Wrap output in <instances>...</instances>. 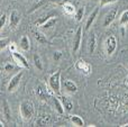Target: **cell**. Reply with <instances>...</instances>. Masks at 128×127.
<instances>
[{
  "instance_id": "6da1fadb",
  "label": "cell",
  "mask_w": 128,
  "mask_h": 127,
  "mask_svg": "<svg viewBox=\"0 0 128 127\" xmlns=\"http://www.w3.org/2000/svg\"><path fill=\"white\" fill-rule=\"evenodd\" d=\"M35 112V108H34V104L29 100H24L20 104V115H22L24 120H29L32 117L34 116Z\"/></svg>"
},
{
  "instance_id": "7a4b0ae2",
  "label": "cell",
  "mask_w": 128,
  "mask_h": 127,
  "mask_svg": "<svg viewBox=\"0 0 128 127\" xmlns=\"http://www.w3.org/2000/svg\"><path fill=\"white\" fill-rule=\"evenodd\" d=\"M48 86L52 94H60L61 91V71H56L48 79Z\"/></svg>"
},
{
  "instance_id": "3957f363",
  "label": "cell",
  "mask_w": 128,
  "mask_h": 127,
  "mask_svg": "<svg viewBox=\"0 0 128 127\" xmlns=\"http://www.w3.org/2000/svg\"><path fill=\"white\" fill-rule=\"evenodd\" d=\"M22 76H24V72L19 71L18 73H16L15 76L10 79V81H9V83H8V87H7V89H8L9 92H12L17 89L19 83H20V81H22Z\"/></svg>"
},
{
  "instance_id": "277c9868",
  "label": "cell",
  "mask_w": 128,
  "mask_h": 127,
  "mask_svg": "<svg viewBox=\"0 0 128 127\" xmlns=\"http://www.w3.org/2000/svg\"><path fill=\"white\" fill-rule=\"evenodd\" d=\"M117 48V38L114 35H110L106 40V53L108 56L112 55Z\"/></svg>"
},
{
  "instance_id": "5b68a950",
  "label": "cell",
  "mask_w": 128,
  "mask_h": 127,
  "mask_svg": "<svg viewBox=\"0 0 128 127\" xmlns=\"http://www.w3.org/2000/svg\"><path fill=\"white\" fill-rule=\"evenodd\" d=\"M11 54H12V58H14V60H15V62L17 63L18 66L24 68V69H29L28 61H27V58H25L22 53H19L18 51H15Z\"/></svg>"
},
{
  "instance_id": "8992f818",
  "label": "cell",
  "mask_w": 128,
  "mask_h": 127,
  "mask_svg": "<svg viewBox=\"0 0 128 127\" xmlns=\"http://www.w3.org/2000/svg\"><path fill=\"white\" fill-rule=\"evenodd\" d=\"M82 26L78 27L76 32H75V35H74V38H73V53H76L78 51L80 50L81 47V43H82Z\"/></svg>"
},
{
  "instance_id": "52a82bcc",
  "label": "cell",
  "mask_w": 128,
  "mask_h": 127,
  "mask_svg": "<svg viewBox=\"0 0 128 127\" xmlns=\"http://www.w3.org/2000/svg\"><path fill=\"white\" fill-rule=\"evenodd\" d=\"M75 68H76L78 70H79L80 72H82L83 74H86V76H89V74L91 73V65L89 64L88 62H86V61L83 60H79L76 63H75Z\"/></svg>"
},
{
  "instance_id": "ba28073f",
  "label": "cell",
  "mask_w": 128,
  "mask_h": 127,
  "mask_svg": "<svg viewBox=\"0 0 128 127\" xmlns=\"http://www.w3.org/2000/svg\"><path fill=\"white\" fill-rule=\"evenodd\" d=\"M8 19H9V26L11 28H16L18 26V24L20 22L22 17H20V14L17 10H12L10 12V16H9Z\"/></svg>"
},
{
  "instance_id": "9c48e42d",
  "label": "cell",
  "mask_w": 128,
  "mask_h": 127,
  "mask_svg": "<svg viewBox=\"0 0 128 127\" xmlns=\"http://www.w3.org/2000/svg\"><path fill=\"white\" fill-rule=\"evenodd\" d=\"M117 8H114L111 9V10H109V12L106 15V17H104V27H108L109 25L112 24V22L116 19V17H117Z\"/></svg>"
},
{
  "instance_id": "30bf717a",
  "label": "cell",
  "mask_w": 128,
  "mask_h": 127,
  "mask_svg": "<svg viewBox=\"0 0 128 127\" xmlns=\"http://www.w3.org/2000/svg\"><path fill=\"white\" fill-rule=\"evenodd\" d=\"M98 14H99V8H94L93 9V11L89 15V17L86 18V26H84V29L86 30H89L90 29V27L93 25V22H94L96 18L98 17Z\"/></svg>"
},
{
  "instance_id": "8fae6325",
  "label": "cell",
  "mask_w": 128,
  "mask_h": 127,
  "mask_svg": "<svg viewBox=\"0 0 128 127\" xmlns=\"http://www.w3.org/2000/svg\"><path fill=\"white\" fill-rule=\"evenodd\" d=\"M35 94H36V96H37V98H40L42 101H46L47 99H48V96H50L47 90L45 89L42 84H38L37 87H36Z\"/></svg>"
},
{
  "instance_id": "7c38bea8",
  "label": "cell",
  "mask_w": 128,
  "mask_h": 127,
  "mask_svg": "<svg viewBox=\"0 0 128 127\" xmlns=\"http://www.w3.org/2000/svg\"><path fill=\"white\" fill-rule=\"evenodd\" d=\"M88 48H89V53L93 54L97 48V36L94 33H91L89 36V40H88Z\"/></svg>"
},
{
  "instance_id": "4fadbf2b",
  "label": "cell",
  "mask_w": 128,
  "mask_h": 127,
  "mask_svg": "<svg viewBox=\"0 0 128 127\" xmlns=\"http://www.w3.org/2000/svg\"><path fill=\"white\" fill-rule=\"evenodd\" d=\"M63 86H64V88H65L66 91L70 92V94H75V92L78 91L76 83L73 82V81H71V80H64Z\"/></svg>"
},
{
  "instance_id": "5bb4252c",
  "label": "cell",
  "mask_w": 128,
  "mask_h": 127,
  "mask_svg": "<svg viewBox=\"0 0 128 127\" xmlns=\"http://www.w3.org/2000/svg\"><path fill=\"white\" fill-rule=\"evenodd\" d=\"M62 8H63L64 14H66V15H68V16H72V15H74L75 14V7L73 6L71 2H68V1L63 2Z\"/></svg>"
},
{
  "instance_id": "9a60e30c",
  "label": "cell",
  "mask_w": 128,
  "mask_h": 127,
  "mask_svg": "<svg viewBox=\"0 0 128 127\" xmlns=\"http://www.w3.org/2000/svg\"><path fill=\"white\" fill-rule=\"evenodd\" d=\"M19 46H20V48H22V51H25V52L29 51V48H30V42H29L28 36L24 35L22 38H20Z\"/></svg>"
},
{
  "instance_id": "2e32d148",
  "label": "cell",
  "mask_w": 128,
  "mask_h": 127,
  "mask_svg": "<svg viewBox=\"0 0 128 127\" xmlns=\"http://www.w3.org/2000/svg\"><path fill=\"white\" fill-rule=\"evenodd\" d=\"M2 112H4V116L6 118V120H10V116H11V112H10V106H9L8 101L6 99L2 100Z\"/></svg>"
},
{
  "instance_id": "e0dca14e",
  "label": "cell",
  "mask_w": 128,
  "mask_h": 127,
  "mask_svg": "<svg viewBox=\"0 0 128 127\" xmlns=\"http://www.w3.org/2000/svg\"><path fill=\"white\" fill-rule=\"evenodd\" d=\"M50 123H51V116L50 115L40 116L36 120V125L37 126H46V125H50Z\"/></svg>"
},
{
  "instance_id": "ac0fdd59",
  "label": "cell",
  "mask_w": 128,
  "mask_h": 127,
  "mask_svg": "<svg viewBox=\"0 0 128 127\" xmlns=\"http://www.w3.org/2000/svg\"><path fill=\"white\" fill-rule=\"evenodd\" d=\"M70 120L71 123L76 127H83L84 126V120L78 115H71L70 116Z\"/></svg>"
},
{
  "instance_id": "d6986e66",
  "label": "cell",
  "mask_w": 128,
  "mask_h": 127,
  "mask_svg": "<svg viewBox=\"0 0 128 127\" xmlns=\"http://www.w3.org/2000/svg\"><path fill=\"white\" fill-rule=\"evenodd\" d=\"M58 17H56V16H53V17H51L48 20H47V22H45L40 27H42L43 29H50V28H52V27H53L56 22H58Z\"/></svg>"
},
{
  "instance_id": "ffe728a7",
  "label": "cell",
  "mask_w": 128,
  "mask_h": 127,
  "mask_svg": "<svg viewBox=\"0 0 128 127\" xmlns=\"http://www.w3.org/2000/svg\"><path fill=\"white\" fill-rule=\"evenodd\" d=\"M60 100H61V102H62V105H63L64 109H65V112H71V110H72V108H73L72 101H70L68 98H65V97H61Z\"/></svg>"
},
{
  "instance_id": "44dd1931",
  "label": "cell",
  "mask_w": 128,
  "mask_h": 127,
  "mask_svg": "<svg viewBox=\"0 0 128 127\" xmlns=\"http://www.w3.org/2000/svg\"><path fill=\"white\" fill-rule=\"evenodd\" d=\"M34 37H35V40H37L40 44H47L46 35H44V34L40 33V32H35V33H34Z\"/></svg>"
},
{
  "instance_id": "7402d4cb",
  "label": "cell",
  "mask_w": 128,
  "mask_h": 127,
  "mask_svg": "<svg viewBox=\"0 0 128 127\" xmlns=\"http://www.w3.org/2000/svg\"><path fill=\"white\" fill-rule=\"evenodd\" d=\"M33 62H34V65H35L36 69L40 70V71H42L44 66H43V62H42L40 56L38 55V54H34L33 55Z\"/></svg>"
},
{
  "instance_id": "603a6c76",
  "label": "cell",
  "mask_w": 128,
  "mask_h": 127,
  "mask_svg": "<svg viewBox=\"0 0 128 127\" xmlns=\"http://www.w3.org/2000/svg\"><path fill=\"white\" fill-rule=\"evenodd\" d=\"M53 100H54V106H55V110L60 115H63L64 112H65V109H64V107H63L62 102H61L60 98H54Z\"/></svg>"
},
{
  "instance_id": "cb8c5ba5",
  "label": "cell",
  "mask_w": 128,
  "mask_h": 127,
  "mask_svg": "<svg viewBox=\"0 0 128 127\" xmlns=\"http://www.w3.org/2000/svg\"><path fill=\"white\" fill-rule=\"evenodd\" d=\"M84 11H86V9H84V7H81V8H79V9H78V10H75L74 17H75V20H76V22H81V20L83 19Z\"/></svg>"
},
{
  "instance_id": "d4e9b609",
  "label": "cell",
  "mask_w": 128,
  "mask_h": 127,
  "mask_svg": "<svg viewBox=\"0 0 128 127\" xmlns=\"http://www.w3.org/2000/svg\"><path fill=\"white\" fill-rule=\"evenodd\" d=\"M47 0H35V4H33V7H32V9L29 10V12H34L35 10H37L38 8H40L42 6H44L45 4H46Z\"/></svg>"
},
{
  "instance_id": "484cf974",
  "label": "cell",
  "mask_w": 128,
  "mask_h": 127,
  "mask_svg": "<svg viewBox=\"0 0 128 127\" xmlns=\"http://www.w3.org/2000/svg\"><path fill=\"white\" fill-rule=\"evenodd\" d=\"M10 38L8 37H1L0 38V51L1 50H4L6 47H8V45L10 44Z\"/></svg>"
},
{
  "instance_id": "4316f807",
  "label": "cell",
  "mask_w": 128,
  "mask_h": 127,
  "mask_svg": "<svg viewBox=\"0 0 128 127\" xmlns=\"http://www.w3.org/2000/svg\"><path fill=\"white\" fill-rule=\"evenodd\" d=\"M119 22H120L122 26H125V25L128 24V10H125L124 12L122 14L120 19H119Z\"/></svg>"
},
{
  "instance_id": "83f0119b",
  "label": "cell",
  "mask_w": 128,
  "mask_h": 127,
  "mask_svg": "<svg viewBox=\"0 0 128 127\" xmlns=\"http://www.w3.org/2000/svg\"><path fill=\"white\" fill-rule=\"evenodd\" d=\"M51 17H53V16H52V15H47V16H44L43 18H40V19L36 22V25H37V26H42V25L44 24L45 22H47V20H48Z\"/></svg>"
},
{
  "instance_id": "f1b7e54d",
  "label": "cell",
  "mask_w": 128,
  "mask_h": 127,
  "mask_svg": "<svg viewBox=\"0 0 128 127\" xmlns=\"http://www.w3.org/2000/svg\"><path fill=\"white\" fill-rule=\"evenodd\" d=\"M6 22H7V15H4H4L0 16V30H1V29L4 27Z\"/></svg>"
},
{
  "instance_id": "f546056e",
  "label": "cell",
  "mask_w": 128,
  "mask_h": 127,
  "mask_svg": "<svg viewBox=\"0 0 128 127\" xmlns=\"http://www.w3.org/2000/svg\"><path fill=\"white\" fill-rule=\"evenodd\" d=\"M14 64H11V63H6L4 64V71L6 72H10V71H12L14 70Z\"/></svg>"
},
{
  "instance_id": "4dcf8cb0",
  "label": "cell",
  "mask_w": 128,
  "mask_h": 127,
  "mask_svg": "<svg viewBox=\"0 0 128 127\" xmlns=\"http://www.w3.org/2000/svg\"><path fill=\"white\" fill-rule=\"evenodd\" d=\"M100 4L101 6H104V4H114V2L118 1V0H99Z\"/></svg>"
},
{
  "instance_id": "1f68e13d",
  "label": "cell",
  "mask_w": 128,
  "mask_h": 127,
  "mask_svg": "<svg viewBox=\"0 0 128 127\" xmlns=\"http://www.w3.org/2000/svg\"><path fill=\"white\" fill-rule=\"evenodd\" d=\"M8 47H9V51H10V53H12V52L17 51V46H16L15 43H10V44L8 45Z\"/></svg>"
},
{
  "instance_id": "d6a6232c",
  "label": "cell",
  "mask_w": 128,
  "mask_h": 127,
  "mask_svg": "<svg viewBox=\"0 0 128 127\" xmlns=\"http://www.w3.org/2000/svg\"><path fill=\"white\" fill-rule=\"evenodd\" d=\"M61 56H62V53H61V52H54V56H53V58H54V60H55V61H58V60H60V58H61Z\"/></svg>"
},
{
  "instance_id": "836d02e7",
  "label": "cell",
  "mask_w": 128,
  "mask_h": 127,
  "mask_svg": "<svg viewBox=\"0 0 128 127\" xmlns=\"http://www.w3.org/2000/svg\"><path fill=\"white\" fill-rule=\"evenodd\" d=\"M50 2H53V4H63L66 0H48Z\"/></svg>"
},
{
  "instance_id": "e575fe53",
  "label": "cell",
  "mask_w": 128,
  "mask_h": 127,
  "mask_svg": "<svg viewBox=\"0 0 128 127\" xmlns=\"http://www.w3.org/2000/svg\"><path fill=\"white\" fill-rule=\"evenodd\" d=\"M4 123H2V122L1 120H0V127H4Z\"/></svg>"
},
{
  "instance_id": "d590c367",
  "label": "cell",
  "mask_w": 128,
  "mask_h": 127,
  "mask_svg": "<svg viewBox=\"0 0 128 127\" xmlns=\"http://www.w3.org/2000/svg\"><path fill=\"white\" fill-rule=\"evenodd\" d=\"M122 127H128V123L125 124V125H122Z\"/></svg>"
},
{
  "instance_id": "8d00e7d4",
  "label": "cell",
  "mask_w": 128,
  "mask_h": 127,
  "mask_svg": "<svg viewBox=\"0 0 128 127\" xmlns=\"http://www.w3.org/2000/svg\"><path fill=\"white\" fill-rule=\"evenodd\" d=\"M0 86H1V81H0Z\"/></svg>"
},
{
  "instance_id": "74e56055",
  "label": "cell",
  "mask_w": 128,
  "mask_h": 127,
  "mask_svg": "<svg viewBox=\"0 0 128 127\" xmlns=\"http://www.w3.org/2000/svg\"><path fill=\"white\" fill-rule=\"evenodd\" d=\"M127 1H128V0H127Z\"/></svg>"
}]
</instances>
